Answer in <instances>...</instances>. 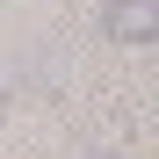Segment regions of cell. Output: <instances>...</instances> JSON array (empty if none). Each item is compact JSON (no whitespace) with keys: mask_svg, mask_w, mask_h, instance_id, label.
Returning a JSON list of instances; mask_svg holds the SVG:
<instances>
[{"mask_svg":"<svg viewBox=\"0 0 159 159\" xmlns=\"http://www.w3.org/2000/svg\"><path fill=\"white\" fill-rule=\"evenodd\" d=\"M109 36L116 43H152L159 36V0H109Z\"/></svg>","mask_w":159,"mask_h":159,"instance_id":"1","label":"cell"}]
</instances>
